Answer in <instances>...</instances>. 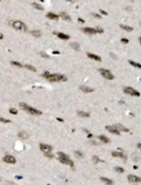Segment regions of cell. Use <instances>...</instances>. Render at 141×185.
I'll return each instance as SVG.
<instances>
[{
  "label": "cell",
  "instance_id": "8992f818",
  "mask_svg": "<svg viewBox=\"0 0 141 185\" xmlns=\"http://www.w3.org/2000/svg\"><path fill=\"white\" fill-rule=\"evenodd\" d=\"M126 95H129V96H134V97H140V92L139 91H136L135 88H133V87H124V89H123Z\"/></svg>",
  "mask_w": 141,
  "mask_h": 185
},
{
  "label": "cell",
  "instance_id": "8d00e7d4",
  "mask_svg": "<svg viewBox=\"0 0 141 185\" xmlns=\"http://www.w3.org/2000/svg\"><path fill=\"white\" fill-rule=\"evenodd\" d=\"M100 15H103V16H106V15H108V14H107V11H105V10H100Z\"/></svg>",
  "mask_w": 141,
  "mask_h": 185
},
{
  "label": "cell",
  "instance_id": "3957f363",
  "mask_svg": "<svg viewBox=\"0 0 141 185\" xmlns=\"http://www.w3.org/2000/svg\"><path fill=\"white\" fill-rule=\"evenodd\" d=\"M11 26H12V28H15L18 32H27V26L22 21H12Z\"/></svg>",
  "mask_w": 141,
  "mask_h": 185
},
{
  "label": "cell",
  "instance_id": "ee69618b",
  "mask_svg": "<svg viewBox=\"0 0 141 185\" xmlns=\"http://www.w3.org/2000/svg\"><path fill=\"white\" fill-rule=\"evenodd\" d=\"M0 180H1V178H0Z\"/></svg>",
  "mask_w": 141,
  "mask_h": 185
},
{
  "label": "cell",
  "instance_id": "83f0119b",
  "mask_svg": "<svg viewBox=\"0 0 141 185\" xmlns=\"http://www.w3.org/2000/svg\"><path fill=\"white\" fill-rule=\"evenodd\" d=\"M70 47H72V48H74L76 51H78V50L80 48V46H79L77 42H72V44H70Z\"/></svg>",
  "mask_w": 141,
  "mask_h": 185
},
{
  "label": "cell",
  "instance_id": "836d02e7",
  "mask_svg": "<svg viewBox=\"0 0 141 185\" xmlns=\"http://www.w3.org/2000/svg\"><path fill=\"white\" fill-rule=\"evenodd\" d=\"M9 111H10V114H14V115H16V114L18 113V111H17V109H14V108H11Z\"/></svg>",
  "mask_w": 141,
  "mask_h": 185
},
{
  "label": "cell",
  "instance_id": "30bf717a",
  "mask_svg": "<svg viewBox=\"0 0 141 185\" xmlns=\"http://www.w3.org/2000/svg\"><path fill=\"white\" fill-rule=\"evenodd\" d=\"M128 181H130V183H140L141 178L137 177V175H134V174H129L128 175Z\"/></svg>",
  "mask_w": 141,
  "mask_h": 185
},
{
  "label": "cell",
  "instance_id": "6da1fadb",
  "mask_svg": "<svg viewBox=\"0 0 141 185\" xmlns=\"http://www.w3.org/2000/svg\"><path fill=\"white\" fill-rule=\"evenodd\" d=\"M57 158H58V161L61 162V163H64V164H67V166H70V167H74V162L70 160V157L67 155V154H64V152H58L57 154Z\"/></svg>",
  "mask_w": 141,
  "mask_h": 185
},
{
  "label": "cell",
  "instance_id": "ffe728a7",
  "mask_svg": "<svg viewBox=\"0 0 141 185\" xmlns=\"http://www.w3.org/2000/svg\"><path fill=\"white\" fill-rule=\"evenodd\" d=\"M101 181L106 183L107 185H113V180L112 179H108V178H105V177H101Z\"/></svg>",
  "mask_w": 141,
  "mask_h": 185
},
{
  "label": "cell",
  "instance_id": "4dcf8cb0",
  "mask_svg": "<svg viewBox=\"0 0 141 185\" xmlns=\"http://www.w3.org/2000/svg\"><path fill=\"white\" fill-rule=\"evenodd\" d=\"M93 161H94V163H99V162H101V160L96 156V155H94L93 156Z\"/></svg>",
  "mask_w": 141,
  "mask_h": 185
},
{
  "label": "cell",
  "instance_id": "52a82bcc",
  "mask_svg": "<svg viewBox=\"0 0 141 185\" xmlns=\"http://www.w3.org/2000/svg\"><path fill=\"white\" fill-rule=\"evenodd\" d=\"M39 148H40V150H41L44 154H46V152H51V151H52V146H51V145H49V144L40 143Z\"/></svg>",
  "mask_w": 141,
  "mask_h": 185
},
{
  "label": "cell",
  "instance_id": "7402d4cb",
  "mask_svg": "<svg viewBox=\"0 0 141 185\" xmlns=\"http://www.w3.org/2000/svg\"><path fill=\"white\" fill-rule=\"evenodd\" d=\"M77 114H78V116H80V117H90V114H89V113H85V111H78Z\"/></svg>",
  "mask_w": 141,
  "mask_h": 185
},
{
  "label": "cell",
  "instance_id": "ba28073f",
  "mask_svg": "<svg viewBox=\"0 0 141 185\" xmlns=\"http://www.w3.org/2000/svg\"><path fill=\"white\" fill-rule=\"evenodd\" d=\"M112 156H113V157H119V158H122L123 161H126V156L123 154V151H122V150L112 151Z\"/></svg>",
  "mask_w": 141,
  "mask_h": 185
},
{
  "label": "cell",
  "instance_id": "7bdbcfd3",
  "mask_svg": "<svg viewBox=\"0 0 141 185\" xmlns=\"http://www.w3.org/2000/svg\"><path fill=\"white\" fill-rule=\"evenodd\" d=\"M139 42H140V44H141V36H140V38H139Z\"/></svg>",
  "mask_w": 141,
  "mask_h": 185
},
{
  "label": "cell",
  "instance_id": "484cf974",
  "mask_svg": "<svg viewBox=\"0 0 141 185\" xmlns=\"http://www.w3.org/2000/svg\"><path fill=\"white\" fill-rule=\"evenodd\" d=\"M32 6H33L34 9H37V10H40V11H43V6H41V5H39L38 3H33V4H32Z\"/></svg>",
  "mask_w": 141,
  "mask_h": 185
},
{
  "label": "cell",
  "instance_id": "9a60e30c",
  "mask_svg": "<svg viewBox=\"0 0 141 185\" xmlns=\"http://www.w3.org/2000/svg\"><path fill=\"white\" fill-rule=\"evenodd\" d=\"M82 30H83L85 34H90V35H93V34L96 33V30H95L94 28H88V27H86V28H83Z\"/></svg>",
  "mask_w": 141,
  "mask_h": 185
},
{
  "label": "cell",
  "instance_id": "1f68e13d",
  "mask_svg": "<svg viewBox=\"0 0 141 185\" xmlns=\"http://www.w3.org/2000/svg\"><path fill=\"white\" fill-rule=\"evenodd\" d=\"M0 122H4V123H10L11 121H10V120H8V119H4V117L0 116Z\"/></svg>",
  "mask_w": 141,
  "mask_h": 185
},
{
  "label": "cell",
  "instance_id": "e575fe53",
  "mask_svg": "<svg viewBox=\"0 0 141 185\" xmlns=\"http://www.w3.org/2000/svg\"><path fill=\"white\" fill-rule=\"evenodd\" d=\"M95 30H96V33H100V34H102V33H103V29H102V28H100V27L95 28Z\"/></svg>",
  "mask_w": 141,
  "mask_h": 185
},
{
  "label": "cell",
  "instance_id": "8fae6325",
  "mask_svg": "<svg viewBox=\"0 0 141 185\" xmlns=\"http://www.w3.org/2000/svg\"><path fill=\"white\" fill-rule=\"evenodd\" d=\"M106 130L112 134H120V132L116 128V126H106Z\"/></svg>",
  "mask_w": 141,
  "mask_h": 185
},
{
  "label": "cell",
  "instance_id": "d6a6232c",
  "mask_svg": "<svg viewBox=\"0 0 141 185\" xmlns=\"http://www.w3.org/2000/svg\"><path fill=\"white\" fill-rule=\"evenodd\" d=\"M114 171L118 172V173H123V172H124V168H122V167H116Z\"/></svg>",
  "mask_w": 141,
  "mask_h": 185
},
{
  "label": "cell",
  "instance_id": "f546056e",
  "mask_svg": "<svg viewBox=\"0 0 141 185\" xmlns=\"http://www.w3.org/2000/svg\"><path fill=\"white\" fill-rule=\"evenodd\" d=\"M74 154L77 155V157H80V158H83V157H84V155H83V152H82V151H79V150H77V151H76Z\"/></svg>",
  "mask_w": 141,
  "mask_h": 185
},
{
  "label": "cell",
  "instance_id": "ab89813d",
  "mask_svg": "<svg viewBox=\"0 0 141 185\" xmlns=\"http://www.w3.org/2000/svg\"><path fill=\"white\" fill-rule=\"evenodd\" d=\"M78 22H79V23H84L85 21H84L83 18H80V17H79V18H78Z\"/></svg>",
  "mask_w": 141,
  "mask_h": 185
},
{
  "label": "cell",
  "instance_id": "cb8c5ba5",
  "mask_svg": "<svg viewBox=\"0 0 141 185\" xmlns=\"http://www.w3.org/2000/svg\"><path fill=\"white\" fill-rule=\"evenodd\" d=\"M120 28L124 29V30H126V32H131V30H133V27H130V26H125V24H120Z\"/></svg>",
  "mask_w": 141,
  "mask_h": 185
},
{
  "label": "cell",
  "instance_id": "ac0fdd59",
  "mask_svg": "<svg viewBox=\"0 0 141 185\" xmlns=\"http://www.w3.org/2000/svg\"><path fill=\"white\" fill-rule=\"evenodd\" d=\"M60 39H62V40H68L69 39V35L68 34H63V33H55Z\"/></svg>",
  "mask_w": 141,
  "mask_h": 185
},
{
  "label": "cell",
  "instance_id": "277c9868",
  "mask_svg": "<svg viewBox=\"0 0 141 185\" xmlns=\"http://www.w3.org/2000/svg\"><path fill=\"white\" fill-rule=\"evenodd\" d=\"M49 81L51 82H57V81H67V77L62 74H50V76L47 77Z\"/></svg>",
  "mask_w": 141,
  "mask_h": 185
},
{
  "label": "cell",
  "instance_id": "f1b7e54d",
  "mask_svg": "<svg viewBox=\"0 0 141 185\" xmlns=\"http://www.w3.org/2000/svg\"><path fill=\"white\" fill-rule=\"evenodd\" d=\"M11 64H12V65H16V67H18V68H23V67H24L22 63H18V62H11Z\"/></svg>",
  "mask_w": 141,
  "mask_h": 185
},
{
  "label": "cell",
  "instance_id": "5bb4252c",
  "mask_svg": "<svg viewBox=\"0 0 141 185\" xmlns=\"http://www.w3.org/2000/svg\"><path fill=\"white\" fill-rule=\"evenodd\" d=\"M46 17L49 18V20H54V21H57L58 20V15H56V14H52V12H47L46 14Z\"/></svg>",
  "mask_w": 141,
  "mask_h": 185
},
{
  "label": "cell",
  "instance_id": "60d3db41",
  "mask_svg": "<svg viewBox=\"0 0 141 185\" xmlns=\"http://www.w3.org/2000/svg\"><path fill=\"white\" fill-rule=\"evenodd\" d=\"M1 39H4V35H3L1 33H0V40H1Z\"/></svg>",
  "mask_w": 141,
  "mask_h": 185
},
{
  "label": "cell",
  "instance_id": "74e56055",
  "mask_svg": "<svg viewBox=\"0 0 141 185\" xmlns=\"http://www.w3.org/2000/svg\"><path fill=\"white\" fill-rule=\"evenodd\" d=\"M120 41H122V42H123V44H128V42H129V40H128V39H126V38H123V39H122V40H120Z\"/></svg>",
  "mask_w": 141,
  "mask_h": 185
},
{
  "label": "cell",
  "instance_id": "4fadbf2b",
  "mask_svg": "<svg viewBox=\"0 0 141 185\" xmlns=\"http://www.w3.org/2000/svg\"><path fill=\"white\" fill-rule=\"evenodd\" d=\"M60 17H62L64 21H67V22H70V21H72V18H70V16L67 14V12H61L60 15H58Z\"/></svg>",
  "mask_w": 141,
  "mask_h": 185
},
{
  "label": "cell",
  "instance_id": "44dd1931",
  "mask_svg": "<svg viewBox=\"0 0 141 185\" xmlns=\"http://www.w3.org/2000/svg\"><path fill=\"white\" fill-rule=\"evenodd\" d=\"M18 137H20L21 139H27L29 136H28V133H27V132L22 131V132H18Z\"/></svg>",
  "mask_w": 141,
  "mask_h": 185
},
{
  "label": "cell",
  "instance_id": "4316f807",
  "mask_svg": "<svg viewBox=\"0 0 141 185\" xmlns=\"http://www.w3.org/2000/svg\"><path fill=\"white\" fill-rule=\"evenodd\" d=\"M24 68H27L28 70H32V71H37L35 67H33V65H31V64H24Z\"/></svg>",
  "mask_w": 141,
  "mask_h": 185
},
{
  "label": "cell",
  "instance_id": "603a6c76",
  "mask_svg": "<svg viewBox=\"0 0 141 185\" xmlns=\"http://www.w3.org/2000/svg\"><path fill=\"white\" fill-rule=\"evenodd\" d=\"M31 34H32L33 36H37V38L41 36V32H40V30H31Z\"/></svg>",
  "mask_w": 141,
  "mask_h": 185
},
{
  "label": "cell",
  "instance_id": "7c38bea8",
  "mask_svg": "<svg viewBox=\"0 0 141 185\" xmlns=\"http://www.w3.org/2000/svg\"><path fill=\"white\" fill-rule=\"evenodd\" d=\"M86 56H88L89 58H91V59L96 61V62H101V61H102L100 56H97V55H94V53H90V52H88V53H86Z\"/></svg>",
  "mask_w": 141,
  "mask_h": 185
},
{
  "label": "cell",
  "instance_id": "9c48e42d",
  "mask_svg": "<svg viewBox=\"0 0 141 185\" xmlns=\"http://www.w3.org/2000/svg\"><path fill=\"white\" fill-rule=\"evenodd\" d=\"M3 161H4L5 163H10V164L16 163V158H15V156H11V155H5L4 158H3Z\"/></svg>",
  "mask_w": 141,
  "mask_h": 185
},
{
  "label": "cell",
  "instance_id": "d6986e66",
  "mask_svg": "<svg viewBox=\"0 0 141 185\" xmlns=\"http://www.w3.org/2000/svg\"><path fill=\"white\" fill-rule=\"evenodd\" d=\"M99 140H100V142H102V143H105V144L110 143V139H108V138H107L106 136H103V134L99 136Z\"/></svg>",
  "mask_w": 141,
  "mask_h": 185
},
{
  "label": "cell",
  "instance_id": "7a4b0ae2",
  "mask_svg": "<svg viewBox=\"0 0 141 185\" xmlns=\"http://www.w3.org/2000/svg\"><path fill=\"white\" fill-rule=\"evenodd\" d=\"M20 107H21L23 110H26L27 113L32 114V115H41V111H40V110H38V109H35V108H32V107L27 105L26 103H20Z\"/></svg>",
  "mask_w": 141,
  "mask_h": 185
},
{
  "label": "cell",
  "instance_id": "2e32d148",
  "mask_svg": "<svg viewBox=\"0 0 141 185\" xmlns=\"http://www.w3.org/2000/svg\"><path fill=\"white\" fill-rule=\"evenodd\" d=\"M114 126H116V128H117L119 132H120V131H122V132H129V128L124 127V126L120 125V123H117V125H114Z\"/></svg>",
  "mask_w": 141,
  "mask_h": 185
},
{
  "label": "cell",
  "instance_id": "b9f144b4",
  "mask_svg": "<svg viewBox=\"0 0 141 185\" xmlns=\"http://www.w3.org/2000/svg\"><path fill=\"white\" fill-rule=\"evenodd\" d=\"M137 148H139V149H141V143H139V144H137Z\"/></svg>",
  "mask_w": 141,
  "mask_h": 185
},
{
  "label": "cell",
  "instance_id": "5b68a950",
  "mask_svg": "<svg viewBox=\"0 0 141 185\" xmlns=\"http://www.w3.org/2000/svg\"><path fill=\"white\" fill-rule=\"evenodd\" d=\"M99 73L105 77V79H107V80H113L114 79V75L108 70V69H103V68H100L99 69Z\"/></svg>",
  "mask_w": 141,
  "mask_h": 185
},
{
  "label": "cell",
  "instance_id": "d4e9b609",
  "mask_svg": "<svg viewBox=\"0 0 141 185\" xmlns=\"http://www.w3.org/2000/svg\"><path fill=\"white\" fill-rule=\"evenodd\" d=\"M129 64L130 65H133V67H136V68H139V69H141V64L140 63H136V62H134V61H129Z\"/></svg>",
  "mask_w": 141,
  "mask_h": 185
},
{
  "label": "cell",
  "instance_id": "e0dca14e",
  "mask_svg": "<svg viewBox=\"0 0 141 185\" xmlns=\"http://www.w3.org/2000/svg\"><path fill=\"white\" fill-rule=\"evenodd\" d=\"M80 88V91H83V92H86V93H89V92H94V88H91V87H88V86H80L79 87Z\"/></svg>",
  "mask_w": 141,
  "mask_h": 185
},
{
  "label": "cell",
  "instance_id": "d590c367",
  "mask_svg": "<svg viewBox=\"0 0 141 185\" xmlns=\"http://www.w3.org/2000/svg\"><path fill=\"white\" fill-rule=\"evenodd\" d=\"M45 156H46L47 158H52V157H54V155H52L51 152H46V154H45Z\"/></svg>",
  "mask_w": 141,
  "mask_h": 185
},
{
  "label": "cell",
  "instance_id": "f35d334b",
  "mask_svg": "<svg viewBox=\"0 0 141 185\" xmlns=\"http://www.w3.org/2000/svg\"><path fill=\"white\" fill-rule=\"evenodd\" d=\"M93 16L96 17V18H101V15H100V14H93Z\"/></svg>",
  "mask_w": 141,
  "mask_h": 185
},
{
  "label": "cell",
  "instance_id": "f6af8a7d",
  "mask_svg": "<svg viewBox=\"0 0 141 185\" xmlns=\"http://www.w3.org/2000/svg\"><path fill=\"white\" fill-rule=\"evenodd\" d=\"M140 24H141V23H140Z\"/></svg>",
  "mask_w": 141,
  "mask_h": 185
}]
</instances>
